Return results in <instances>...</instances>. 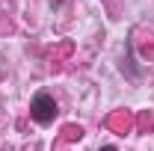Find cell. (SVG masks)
Masks as SVG:
<instances>
[{
  "instance_id": "2",
  "label": "cell",
  "mask_w": 154,
  "mask_h": 151,
  "mask_svg": "<svg viewBox=\"0 0 154 151\" xmlns=\"http://www.w3.org/2000/svg\"><path fill=\"white\" fill-rule=\"evenodd\" d=\"M98 151H116V148H113V145H104V148H98Z\"/></svg>"
},
{
  "instance_id": "1",
  "label": "cell",
  "mask_w": 154,
  "mask_h": 151,
  "mask_svg": "<svg viewBox=\"0 0 154 151\" xmlns=\"http://www.w3.org/2000/svg\"><path fill=\"white\" fill-rule=\"evenodd\" d=\"M30 116H33V122H38V125H51L57 119V101L48 92H38L30 101Z\"/></svg>"
}]
</instances>
